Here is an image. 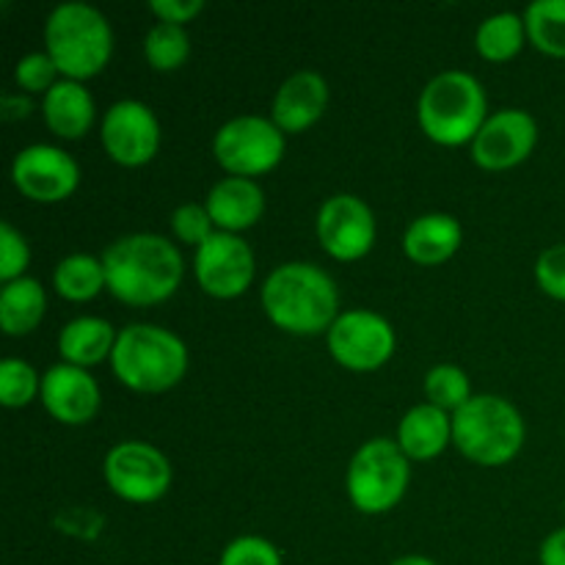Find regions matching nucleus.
Segmentation results:
<instances>
[{
  "label": "nucleus",
  "mask_w": 565,
  "mask_h": 565,
  "mask_svg": "<svg viewBox=\"0 0 565 565\" xmlns=\"http://www.w3.org/2000/svg\"><path fill=\"white\" fill-rule=\"evenodd\" d=\"M105 281L119 301L149 307L171 298L180 287L185 265L174 243L152 232H136L110 243L103 252Z\"/></svg>",
  "instance_id": "1"
},
{
  "label": "nucleus",
  "mask_w": 565,
  "mask_h": 565,
  "mask_svg": "<svg viewBox=\"0 0 565 565\" xmlns=\"http://www.w3.org/2000/svg\"><path fill=\"white\" fill-rule=\"evenodd\" d=\"M265 315L290 334H320L334 326L337 285L323 268L312 263H285L268 274L263 285Z\"/></svg>",
  "instance_id": "2"
},
{
  "label": "nucleus",
  "mask_w": 565,
  "mask_h": 565,
  "mask_svg": "<svg viewBox=\"0 0 565 565\" xmlns=\"http://www.w3.org/2000/svg\"><path fill=\"white\" fill-rule=\"evenodd\" d=\"M44 53L70 81H86L105 70L114 53V31L94 6L70 0L50 11L44 22Z\"/></svg>",
  "instance_id": "3"
},
{
  "label": "nucleus",
  "mask_w": 565,
  "mask_h": 565,
  "mask_svg": "<svg viewBox=\"0 0 565 565\" xmlns=\"http://www.w3.org/2000/svg\"><path fill=\"white\" fill-rule=\"evenodd\" d=\"M110 367L132 392H166L185 375L188 348L163 326L130 323L116 337Z\"/></svg>",
  "instance_id": "4"
},
{
  "label": "nucleus",
  "mask_w": 565,
  "mask_h": 565,
  "mask_svg": "<svg viewBox=\"0 0 565 565\" xmlns=\"http://www.w3.org/2000/svg\"><path fill=\"white\" fill-rule=\"evenodd\" d=\"M486 88L469 72L447 70L436 75L419 94L417 116L419 127L430 141L441 147H458V143L475 141L480 127L486 125Z\"/></svg>",
  "instance_id": "5"
},
{
  "label": "nucleus",
  "mask_w": 565,
  "mask_h": 565,
  "mask_svg": "<svg viewBox=\"0 0 565 565\" xmlns=\"http://www.w3.org/2000/svg\"><path fill=\"white\" fill-rule=\"evenodd\" d=\"M452 445L483 467H502L524 445V419L500 395H475L452 414Z\"/></svg>",
  "instance_id": "6"
},
{
  "label": "nucleus",
  "mask_w": 565,
  "mask_h": 565,
  "mask_svg": "<svg viewBox=\"0 0 565 565\" xmlns=\"http://www.w3.org/2000/svg\"><path fill=\"white\" fill-rule=\"evenodd\" d=\"M408 478L412 469L401 445L392 439H370L348 463V497L362 513H386L403 500Z\"/></svg>",
  "instance_id": "7"
},
{
  "label": "nucleus",
  "mask_w": 565,
  "mask_h": 565,
  "mask_svg": "<svg viewBox=\"0 0 565 565\" xmlns=\"http://www.w3.org/2000/svg\"><path fill=\"white\" fill-rule=\"evenodd\" d=\"M213 154L232 177H257L285 154V132L265 116H235L213 138Z\"/></svg>",
  "instance_id": "8"
},
{
  "label": "nucleus",
  "mask_w": 565,
  "mask_h": 565,
  "mask_svg": "<svg viewBox=\"0 0 565 565\" xmlns=\"http://www.w3.org/2000/svg\"><path fill=\"white\" fill-rule=\"evenodd\" d=\"M105 483L127 502H154L169 491L171 463L147 441H119L103 463Z\"/></svg>",
  "instance_id": "9"
},
{
  "label": "nucleus",
  "mask_w": 565,
  "mask_h": 565,
  "mask_svg": "<svg viewBox=\"0 0 565 565\" xmlns=\"http://www.w3.org/2000/svg\"><path fill=\"white\" fill-rule=\"evenodd\" d=\"M397 345L395 329L386 318L370 309L342 312L329 329V351L342 367L367 373L392 359Z\"/></svg>",
  "instance_id": "10"
},
{
  "label": "nucleus",
  "mask_w": 565,
  "mask_h": 565,
  "mask_svg": "<svg viewBox=\"0 0 565 565\" xmlns=\"http://www.w3.org/2000/svg\"><path fill=\"white\" fill-rule=\"evenodd\" d=\"M11 180H14L17 191L31 202L55 204L75 193L77 182H81V169H77L75 158L61 147L33 143V147L17 152L14 163H11Z\"/></svg>",
  "instance_id": "11"
},
{
  "label": "nucleus",
  "mask_w": 565,
  "mask_h": 565,
  "mask_svg": "<svg viewBox=\"0 0 565 565\" xmlns=\"http://www.w3.org/2000/svg\"><path fill=\"white\" fill-rule=\"evenodd\" d=\"M103 147L116 163L143 166L160 149V121L141 99H119L103 116Z\"/></svg>",
  "instance_id": "12"
},
{
  "label": "nucleus",
  "mask_w": 565,
  "mask_h": 565,
  "mask_svg": "<svg viewBox=\"0 0 565 565\" xmlns=\"http://www.w3.org/2000/svg\"><path fill=\"white\" fill-rule=\"evenodd\" d=\"M199 287L215 298H235L254 279V252L243 237L215 230L193 257Z\"/></svg>",
  "instance_id": "13"
},
{
  "label": "nucleus",
  "mask_w": 565,
  "mask_h": 565,
  "mask_svg": "<svg viewBox=\"0 0 565 565\" xmlns=\"http://www.w3.org/2000/svg\"><path fill=\"white\" fill-rule=\"evenodd\" d=\"M318 237L337 259H359L375 243V215L364 199L337 193L318 210Z\"/></svg>",
  "instance_id": "14"
},
{
  "label": "nucleus",
  "mask_w": 565,
  "mask_h": 565,
  "mask_svg": "<svg viewBox=\"0 0 565 565\" xmlns=\"http://www.w3.org/2000/svg\"><path fill=\"white\" fill-rule=\"evenodd\" d=\"M539 141V125L522 108H502L486 119L472 141V158L480 169L500 171L530 158Z\"/></svg>",
  "instance_id": "15"
},
{
  "label": "nucleus",
  "mask_w": 565,
  "mask_h": 565,
  "mask_svg": "<svg viewBox=\"0 0 565 565\" xmlns=\"http://www.w3.org/2000/svg\"><path fill=\"white\" fill-rule=\"evenodd\" d=\"M42 403L58 423L86 425L99 408V386L86 367L53 364L42 379Z\"/></svg>",
  "instance_id": "16"
},
{
  "label": "nucleus",
  "mask_w": 565,
  "mask_h": 565,
  "mask_svg": "<svg viewBox=\"0 0 565 565\" xmlns=\"http://www.w3.org/2000/svg\"><path fill=\"white\" fill-rule=\"evenodd\" d=\"M329 83L320 72L301 70L287 77L274 97V125L281 132H301L323 116Z\"/></svg>",
  "instance_id": "17"
},
{
  "label": "nucleus",
  "mask_w": 565,
  "mask_h": 565,
  "mask_svg": "<svg viewBox=\"0 0 565 565\" xmlns=\"http://www.w3.org/2000/svg\"><path fill=\"white\" fill-rule=\"evenodd\" d=\"M204 207L221 232L237 235V232L248 230L263 218L265 193L248 177H226L210 188Z\"/></svg>",
  "instance_id": "18"
},
{
  "label": "nucleus",
  "mask_w": 565,
  "mask_h": 565,
  "mask_svg": "<svg viewBox=\"0 0 565 565\" xmlns=\"http://www.w3.org/2000/svg\"><path fill=\"white\" fill-rule=\"evenodd\" d=\"M461 241L463 230L458 218L447 213H428L408 224L403 248L417 265H441L458 252Z\"/></svg>",
  "instance_id": "19"
},
{
  "label": "nucleus",
  "mask_w": 565,
  "mask_h": 565,
  "mask_svg": "<svg viewBox=\"0 0 565 565\" xmlns=\"http://www.w3.org/2000/svg\"><path fill=\"white\" fill-rule=\"evenodd\" d=\"M452 441V417L436 408L434 403H419L397 428V445L414 461H428L436 458Z\"/></svg>",
  "instance_id": "20"
},
{
  "label": "nucleus",
  "mask_w": 565,
  "mask_h": 565,
  "mask_svg": "<svg viewBox=\"0 0 565 565\" xmlns=\"http://www.w3.org/2000/svg\"><path fill=\"white\" fill-rule=\"evenodd\" d=\"M44 121L58 138H83L94 121V99L81 81L61 77L44 94Z\"/></svg>",
  "instance_id": "21"
},
{
  "label": "nucleus",
  "mask_w": 565,
  "mask_h": 565,
  "mask_svg": "<svg viewBox=\"0 0 565 565\" xmlns=\"http://www.w3.org/2000/svg\"><path fill=\"white\" fill-rule=\"evenodd\" d=\"M116 337L119 331L105 318H75L61 329L58 334V353L66 364L75 367H92L108 359L114 353Z\"/></svg>",
  "instance_id": "22"
},
{
  "label": "nucleus",
  "mask_w": 565,
  "mask_h": 565,
  "mask_svg": "<svg viewBox=\"0 0 565 565\" xmlns=\"http://www.w3.org/2000/svg\"><path fill=\"white\" fill-rule=\"evenodd\" d=\"M47 309V296L44 287L31 276L9 281L0 290V326L6 334L22 337L36 329Z\"/></svg>",
  "instance_id": "23"
},
{
  "label": "nucleus",
  "mask_w": 565,
  "mask_h": 565,
  "mask_svg": "<svg viewBox=\"0 0 565 565\" xmlns=\"http://www.w3.org/2000/svg\"><path fill=\"white\" fill-rule=\"evenodd\" d=\"M53 285L66 301H88L103 287H108L103 259L92 257V254H70L55 265Z\"/></svg>",
  "instance_id": "24"
},
{
  "label": "nucleus",
  "mask_w": 565,
  "mask_h": 565,
  "mask_svg": "<svg viewBox=\"0 0 565 565\" xmlns=\"http://www.w3.org/2000/svg\"><path fill=\"white\" fill-rule=\"evenodd\" d=\"M524 36H527L524 17L513 14V11H500V14L480 22L478 33H475V44H478V53L483 58L508 61L522 50Z\"/></svg>",
  "instance_id": "25"
},
{
  "label": "nucleus",
  "mask_w": 565,
  "mask_h": 565,
  "mask_svg": "<svg viewBox=\"0 0 565 565\" xmlns=\"http://www.w3.org/2000/svg\"><path fill=\"white\" fill-rule=\"evenodd\" d=\"M527 36L541 53L565 58V0H535L524 11Z\"/></svg>",
  "instance_id": "26"
},
{
  "label": "nucleus",
  "mask_w": 565,
  "mask_h": 565,
  "mask_svg": "<svg viewBox=\"0 0 565 565\" xmlns=\"http://www.w3.org/2000/svg\"><path fill=\"white\" fill-rule=\"evenodd\" d=\"M143 55H147L149 66L158 72L180 70L191 55V36L182 25L158 22L149 28L147 39H143Z\"/></svg>",
  "instance_id": "27"
},
{
  "label": "nucleus",
  "mask_w": 565,
  "mask_h": 565,
  "mask_svg": "<svg viewBox=\"0 0 565 565\" xmlns=\"http://www.w3.org/2000/svg\"><path fill=\"white\" fill-rule=\"evenodd\" d=\"M425 395L441 412H458L463 403L472 397L469 392V379L456 364H436L425 375Z\"/></svg>",
  "instance_id": "28"
},
{
  "label": "nucleus",
  "mask_w": 565,
  "mask_h": 565,
  "mask_svg": "<svg viewBox=\"0 0 565 565\" xmlns=\"http://www.w3.org/2000/svg\"><path fill=\"white\" fill-rule=\"evenodd\" d=\"M42 395V381L36 370L22 359H3L0 362V403L9 408H22Z\"/></svg>",
  "instance_id": "29"
},
{
  "label": "nucleus",
  "mask_w": 565,
  "mask_h": 565,
  "mask_svg": "<svg viewBox=\"0 0 565 565\" xmlns=\"http://www.w3.org/2000/svg\"><path fill=\"white\" fill-rule=\"evenodd\" d=\"M218 565H281V555L268 539L241 535L232 544H226Z\"/></svg>",
  "instance_id": "30"
},
{
  "label": "nucleus",
  "mask_w": 565,
  "mask_h": 565,
  "mask_svg": "<svg viewBox=\"0 0 565 565\" xmlns=\"http://www.w3.org/2000/svg\"><path fill=\"white\" fill-rule=\"evenodd\" d=\"M28 263H31L28 241L9 224V221H0V279H3L6 285L14 279H22Z\"/></svg>",
  "instance_id": "31"
},
{
  "label": "nucleus",
  "mask_w": 565,
  "mask_h": 565,
  "mask_svg": "<svg viewBox=\"0 0 565 565\" xmlns=\"http://www.w3.org/2000/svg\"><path fill=\"white\" fill-rule=\"evenodd\" d=\"M55 75H58V66L53 64V58L47 53H28L14 66V83L22 92L47 94L58 83Z\"/></svg>",
  "instance_id": "32"
},
{
  "label": "nucleus",
  "mask_w": 565,
  "mask_h": 565,
  "mask_svg": "<svg viewBox=\"0 0 565 565\" xmlns=\"http://www.w3.org/2000/svg\"><path fill=\"white\" fill-rule=\"evenodd\" d=\"M213 218H210L207 207L204 204H180V207L171 213V232L180 237L182 243H191V246H202L210 235H213Z\"/></svg>",
  "instance_id": "33"
},
{
  "label": "nucleus",
  "mask_w": 565,
  "mask_h": 565,
  "mask_svg": "<svg viewBox=\"0 0 565 565\" xmlns=\"http://www.w3.org/2000/svg\"><path fill=\"white\" fill-rule=\"evenodd\" d=\"M535 279L546 296L565 301V243L541 252L539 263H535Z\"/></svg>",
  "instance_id": "34"
},
{
  "label": "nucleus",
  "mask_w": 565,
  "mask_h": 565,
  "mask_svg": "<svg viewBox=\"0 0 565 565\" xmlns=\"http://www.w3.org/2000/svg\"><path fill=\"white\" fill-rule=\"evenodd\" d=\"M202 9V0H149V11L160 17V22H174V25L193 20Z\"/></svg>",
  "instance_id": "35"
},
{
  "label": "nucleus",
  "mask_w": 565,
  "mask_h": 565,
  "mask_svg": "<svg viewBox=\"0 0 565 565\" xmlns=\"http://www.w3.org/2000/svg\"><path fill=\"white\" fill-rule=\"evenodd\" d=\"M541 565H565V527L555 530L541 544Z\"/></svg>",
  "instance_id": "36"
},
{
  "label": "nucleus",
  "mask_w": 565,
  "mask_h": 565,
  "mask_svg": "<svg viewBox=\"0 0 565 565\" xmlns=\"http://www.w3.org/2000/svg\"><path fill=\"white\" fill-rule=\"evenodd\" d=\"M31 114V99L25 97H3V116L6 119H20V116Z\"/></svg>",
  "instance_id": "37"
},
{
  "label": "nucleus",
  "mask_w": 565,
  "mask_h": 565,
  "mask_svg": "<svg viewBox=\"0 0 565 565\" xmlns=\"http://www.w3.org/2000/svg\"><path fill=\"white\" fill-rule=\"evenodd\" d=\"M390 565H439V563L430 561V557H423V555H403V557H397V561H392Z\"/></svg>",
  "instance_id": "38"
}]
</instances>
